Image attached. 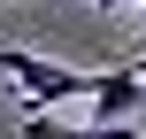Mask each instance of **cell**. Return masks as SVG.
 Wrapping results in <instances>:
<instances>
[{
	"instance_id": "cell-1",
	"label": "cell",
	"mask_w": 146,
	"mask_h": 139,
	"mask_svg": "<svg viewBox=\"0 0 146 139\" xmlns=\"http://www.w3.org/2000/svg\"><path fill=\"white\" fill-rule=\"evenodd\" d=\"M0 77L15 85V101H23V108H62V101L92 93V70L46 62V54H31V46H8V54H0Z\"/></svg>"
},
{
	"instance_id": "cell-2",
	"label": "cell",
	"mask_w": 146,
	"mask_h": 139,
	"mask_svg": "<svg viewBox=\"0 0 146 139\" xmlns=\"http://www.w3.org/2000/svg\"><path fill=\"white\" fill-rule=\"evenodd\" d=\"M139 93H146V62H115L92 70V124H139Z\"/></svg>"
},
{
	"instance_id": "cell-3",
	"label": "cell",
	"mask_w": 146,
	"mask_h": 139,
	"mask_svg": "<svg viewBox=\"0 0 146 139\" xmlns=\"http://www.w3.org/2000/svg\"><path fill=\"white\" fill-rule=\"evenodd\" d=\"M23 139H146L139 124H62L46 108H23Z\"/></svg>"
},
{
	"instance_id": "cell-4",
	"label": "cell",
	"mask_w": 146,
	"mask_h": 139,
	"mask_svg": "<svg viewBox=\"0 0 146 139\" xmlns=\"http://www.w3.org/2000/svg\"><path fill=\"white\" fill-rule=\"evenodd\" d=\"M139 132H146V93H139Z\"/></svg>"
}]
</instances>
